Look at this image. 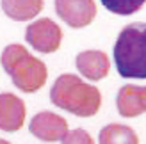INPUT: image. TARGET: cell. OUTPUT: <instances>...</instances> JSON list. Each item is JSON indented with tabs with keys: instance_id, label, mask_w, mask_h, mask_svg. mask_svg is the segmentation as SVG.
Wrapping results in <instances>:
<instances>
[{
	"instance_id": "1",
	"label": "cell",
	"mask_w": 146,
	"mask_h": 144,
	"mask_svg": "<svg viewBox=\"0 0 146 144\" xmlns=\"http://www.w3.org/2000/svg\"><path fill=\"white\" fill-rule=\"evenodd\" d=\"M50 100L55 107L75 114L78 118L94 116L102 105L100 89L71 73H64L54 82Z\"/></svg>"
},
{
	"instance_id": "2",
	"label": "cell",
	"mask_w": 146,
	"mask_h": 144,
	"mask_svg": "<svg viewBox=\"0 0 146 144\" xmlns=\"http://www.w3.org/2000/svg\"><path fill=\"white\" fill-rule=\"evenodd\" d=\"M114 64L119 77L146 78V23L135 21L121 28L114 45Z\"/></svg>"
},
{
	"instance_id": "3",
	"label": "cell",
	"mask_w": 146,
	"mask_h": 144,
	"mask_svg": "<svg viewBox=\"0 0 146 144\" xmlns=\"http://www.w3.org/2000/svg\"><path fill=\"white\" fill-rule=\"evenodd\" d=\"M0 62L13 84L23 92H36L46 82L48 69L45 62L29 54L23 45H9L4 48Z\"/></svg>"
},
{
	"instance_id": "4",
	"label": "cell",
	"mask_w": 146,
	"mask_h": 144,
	"mask_svg": "<svg viewBox=\"0 0 146 144\" xmlns=\"http://www.w3.org/2000/svg\"><path fill=\"white\" fill-rule=\"evenodd\" d=\"M25 41L41 54H54L62 43V30L50 18H41L27 27Z\"/></svg>"
},
{
	"instance_id": "5",
	"label": "cell",
	"mask_w": 146,
	"mask_h": 144,
	"mask_svg": "<svg viewBox=\"0 0 146 144\" xmlns=\"http://www.w3.org/2000/svg\"><path fill=\"white\" fill-rule=\"evenodd\" d=\"M55 13L71 28H84L96 16L94 0H55Z\"/></svg>"
},
{
	"instance_id": "6",
	"label": "cell",
	"mask_w": 146,
	"mask_h": 144,
	"mask_svg": "<svg viewBox=\"0 0 146 144\" xmlns=\"http://www.w3.org/2000/svg\"><path fill=\"white\" fill-rule=\"evenodd\" d=\"M29 130L45 142H57L68 133V121L55 112H39L32 118Z\"/></svg>"
},
{
	"instance_id": "7",
	"label": "cell",
	"mask_w": 146,
	"mask_h": 144,
	"mask_svg": "<svg viewBox=\"0 0 146 144\" xmlns=\"http://www.w3.org/2000/svg\"><path fill=\"white\" fill-rule=\"evenodd\" d=\"M75 66L84 78L98 82L109 75L111 61H109L107 54L102 50H86L75 57Z\"/></svg>"
},
{
	"instance_id": "8",
	"label": "cell",
	"mask_w": 146,
	"mask_h": 144,
	"mask_svg": "<svg viewBox=\"0 0 146 144\" xmlns=\"http://www.w3.org/2000/svg\"><path fill=\"white\" fill-rule=\"evenodd\" d=\"M116 107L119 116L123 118H137L146 112V85L125 84L118 91Z\"/></svg>"
},
{
	"instance_id": "9",
	"label": "cell",
	"mask_w": 146,
	"mask_h": 144,
	"mask_svg": "<svg viewBox=\"0 0 146 144\" xmlns=\"http://www.w3.org/2000/svg\"><path fill=\"white\" fill-rule=\"evenodd\" d=\"M25 123V103L11 92L0 94V130L18 132Z\"/></svg>"
},
{
	"instance_id": "10",
	"label": "cell",
	"mask_w": 146,
	"mask_h": 144,
	"mask_svg": "<svg viewBox=\"0 0 146 144\" xmlns=\"http://www.w3.org/2000/svg\"><path fill=\"white\" fill-rule=\"evenodd\" d=\"M2 11L14 21H27L43 11V0H2Z\"/></svg>"
},
{
	"instance_id": "11",
	"label": "cell",
	"mask_w": 146,
	"mask_h": 144,
	"mask_svg": "<svg viewBox=\"0 0 146 144\" xmlns=\"http://www.w3.org/2000/svg\"><path fill=\"white\" fill-rule=\"evenodd\" d=\"M98 144H139V137L134 128L121 123H111L100 130Z\"/></svg>"
},
{
	"instance_id": "12",
	"label": "cell",
	"mask_w": 146,
	"mask_h": 144,
	"mask_svg": "<svg viewBox=\"0 0 146 144\" xmlns=\"http://www.w3.org/2000/svg\"><path fill=\"white\" fill-rule=\"evenodd\" d=\"M100 2L109 13L119 14V16H130L141 9L146 4V0H100Z\"/></svg>"
},
{
	"instance_id": "13",
	"label": "cell",
	"mask_w": 146,
	"mask_h": 144,
	"mask_svg": "<svg viewBox=\"0 0 146 144\" xmlns=\"http://www.w3.org/2000/svg\"><path fill=\"white\" fill-rule=\"evenodd\" d=\"M61 144H94V141L86 130L75 128V130H68V133L62 137Z\"/></svg>"
},
{
	"instance_id": "14",
	"label": "cell",
	"mask_w": 146,
	"mask_h": 144,
	"mask_svg": "<svg viewBox=\"0 0 146 144\" xmlns=\"http://www.w3.org/2000/svg\"><path fill=\"white\" fill-rule=\"evenodd\" d=\"M0 144H11V142H7V141H4V139H0Z\"/></svg>"
}]
</instances>
